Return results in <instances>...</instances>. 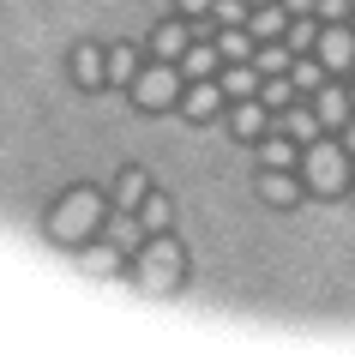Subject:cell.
<instances>
[{
  "mask_svg": "<svg viewBox=\"0 0 355 361\" xmlns=\"http://www.w3.org/2000/svg\"><path fill=\"white\" fill-rule=\"evenodd\" d=\"M97 223H102V199L90 193V187L61 193V199H54V211H49V235L61 247H85L90 235H97Z\"/></svg>",
  "mask_w": 355,
  "mask_h": 361,
  "instance_id": "cell-1",
  "label": "cell"
},
{
  "mask_svg": "<svg viewBox=\"0 0 355 361\" xmlns=\"http://www.w3.org/2000/svg\"><path fill=\"white\" fill-rule=\"evenodd\" d=\"M181 271H187V253H181L175 235H151L139 253V289L145 295H169L181 283Z\"/></svg>",
  "mask_w": 355,
  "mask_h": 361,
  "instance_id": "cell-2",
  "label": "cell"
},
{
  "mask_svg": "<svg viewBox=\"0 0 355 361\" xmlns=\"http://www.w3.org/2000/svg\"><path fill=\"white\" fill-rule=\"evenodd\" d=\"M301 187L307 193H343V187H349V151L313 139L301 151Z\"/></svg>",
  "mask_w": 355,
  "mask_h": 361,
  "instance_id": "cell-3",
  "label": "cell"
},
{
  "mask_svg": "<svg viewBox=\"0 0 355 361\" xmlns=\"http://www.w3.org/2000/svg\"><path fill=\"white\" fill-rule=\"evenodd\" d=\"M133 103L139 109H175L181 103V66L175 61H157V66H145L139 78H133Z\"/></svg>",
  "mask_w": 355,
  "mask_h": 361,
  "instance_id": "cell-4",
  "label": "cell"
},
{
  "mask_svg": "<svg viewBox=\"0 0 355 361\" xmlns=\"http://www.w3.org/2000/svg\"><path fill=\"white\" fill-rule=\"evenodd\" d=\"M223 85H217V78H193V90H181V115L187 121H217L223 115Z\"/></svg>",
  "mask_w": 355,
  "mask_h": 361,
  "instance_id": "cell-5",
  "label": "cell"
},
{
  "mask_svg": "<svg viewBox=\"0 0 355 361\" xmlns=\"http://www.w3.org/2000/svg\"><path fill=\"white\" fill-rule=\"evenodd\" d=\"M319 61H325V73L355 66V30L349 25H325V30H319Z\"/></svg>",
  "mask_w": 355,
  "mask_h": 361,
  "instance_id": "cell-6",
  "label": "cell"
},
{
  "mask_svg": "<svg viewBox=\"0 0 355 361\" xmlns=\"http://www.w3.org/2000/svg\"><path fill=\"white\" fill-rule=\"evenodd\" d=\"M301 175H289V169H265V175H259V199H265V205H277V211H289V205H301Z\"/></svg>",
  "mask_w": 355,
  "mask_h": 361,
  "instance_id": "cell-7",
  "label": "cell"
},
{
  "mask_svg": "<svg viewBox=\"0 0 355 361\" xmlns=\"http://www.w3.org/2000/svg\"><path fill=\"white\" fill-rule=\"evenodd\" d=\"M73 78H78L85 90L109 85V49H90V42H78V49H73Z\"/></svg>",
  "mask_w": 355,
  "mask_h": 361,
  "instance_id": "cell-8",
  "label": "cell"
},
{
  "mask_svg": "<svg viewBox=\"0 0 355 361\" xmlns=\"http://www.w3.org/2000/svg\"><path fill=\"white\" fill-rule=\"evenodd\" d=\"M265 103H259V97H241V103L229 109V133H235V139H265Z\"/></svg>",
  "mask_w": 355,
  "mask_h": 361,
  "instance_id": "cell-9",
  "label": "cell"
},
{
  "mask_svg": "<svg viewBox=\"0 0 355 361\" xmlns=\"http://www.w3.org/2000/svg\"><path fill=\"white\" fill-rule=\"evenodd\" d=\"M217 85H223L229 103H241V97H259V66H253V61H229L223 73H217Z\"/></svg>",
  "mask_w": 355,
  "mask_h": 361,
  "instance_id": "cell-10",
  "label": "cell"
},
{
  "mask_svg": "<svg viewBox=\"0 0 355 361\" xmlns=\"http://www.w3.org/2000/svg\"><path fill=\"white\" fill-rule=\"evenodd\" d=\"M247 30H253V42H283V30H289V6H253L247 13Z\"/></svg>",
  "mask_w": 355,
  "mask_h": 361,
  "instance_id": "cell-11",
  "label": "cell"
},
{
  "mask_svg": "<svg viewBox=\"0 0 355 361\" xmlns=\"http://www.w3.org/2000/svg\"><path fill=\"white\" fill-rule=\"evenodd\" d=\"M102 229H109V241L121 247V253H133V247L145 241V223H139V211H121V205H114L109 217H102Z\"/></svg>",
  "mask_w": 355,
  "mask_h": 361,
  "instance_id": "cell-12",
  "label": "cell"
},
{
  "mask_svg": "<svg viewBox=\"0 0 355 361\" xmlns=\"http://www.w3.org/2000/svg\"><path fill=\"white\" fill-rule=\"evenodd\" d=\"M187 42H193L187 25H175V18L151 30V54H157V61H181V54H187Z\"/></svg>",
  "mask_w": 355,
  "mask_h": 361,
  "instance_id": "cell-13",
  "label": "cell"
},
{
  "mask_svg": "<svg viewBox=\"0 0 355 361\" xmlns=\"http://www.w3.org/2000/svg\"><path fill=\"white\" fill-rule=\"evenodd\" d=\"M217 61H223V54L211 49V42H187V54H181V78H217Z\"/></svg>",
  "mask_w": 355,
  "mask_h": 361,
  "instance_id": "cell-14",
  "label": "cell"
},
{
  "mask_svg": "<svg viewBox=\"0 0 355 361\" xmlns=\"http://www.w3.org/2000/svg\"><path fill=\"white\" fill-rule=\"evenodd\" d=\"M319 127H343V121H349L355 115V109H349V90H337V85H319Z\"/></svg>",
  "mask_w": 355,
  "mask_h": 361,
  "instance_id": "cell-15",
  "label": "cell"
},
{
  "mask_svg": "<svg viewBox=\"0 0 355 361\" xmlns=\"http://www.w3.org/2000/svg\"><path fill=\"white\" fill-rule=\"evenodd\" d=\"M145 193H151V187H145V169H121V175H114V205L121 211H139Z\"/></svg>",
  "mask_w": 355,
  "mask_h": 361,
  "instance_id": "cell-16",
  "label": "cell"
},
{
  "mask_svg": "<svg viewBox=\"0 0 355 361\" xmlns=\"http://www.w3.org/2000/svg\"><path fill=\"white\" fill-rule=\"evenodd\" d=\"M217 54H223V61H253V30L247 25H223L217 30Z\"/></svg>",
  "mask_w": 355,
  "mask_h": 361,
  "instance_id": "cell-17",
  "label": "cell"
},
{
  "mask_svg": "<svg viewBox=\"0 0 355 361\" xmlns=\"http://www.w3.org/2000/svg\"><path fill=\"white\" fill-rule=\"evenodd\" d=\"M139 73H145L139 49H133V42H114V49H109V85H133Z\"/></svg>",
  "mask_w": 355,
  "mask_h": 361,
  "instance_id": "cell-18",
  "label": "cell"
},
{
  "mask_svg": "<svg viewBox=\"0 0 355 361\" xmlns=\"http://www.w3.org/2000/svg\"><path fill=\"white\" fill-rule=\"evenodd\" d=\"M78 265H85L90 277H114V271H121V247H114V241H97V247L78 253Z\"/></svg>",
  "mask_w": 355,
  "mask_h": 361,
  "instance_id": "cell-19",
  "label": "cell"
},
{
  "mask_svg": "<svg viewBox=\"0 0 355 361\" xmlns=\"http://www.w3.org/2000/svg\"><path fill=\"white\" fill-rule=\"evenodd\" d=\"M289 78H295V90H313V97H319V85H325V61H319V54H295Z\"/></svg>",
  "mask_w": 355,
  "mask_h": 361,
  "instance_id": "cell-20",
  "label": "cell"
},
{
  "mask_svg": "<svg viewBox=\"0 0 355 361\" xmlns=\"http://www.w3.org/2000/svg\"><path fill=\"white\" fill-rule=\"evenodd\" d=\"M283 133H289L295 145H313V139H319V115H313V109H295V103H289V109H283Z\"/></svg>",
  "mask_w": 355,
  "mask_h": 361,
  "instance_id": "cell-21",
  "label": "cell"
},
{
  "mask_svg": "<svg viewBox=\"0 0 355 361\" xmlns=\"http://www.w3.org/2000/svg\"><path fill=\"white\" fill-rule=\"evenodd\" d=\"M259 103H265V109H289V103H295V78H289V73L259 78Z\"/></svg>",
  "mask_w": 355,
  "mask_h": 361,
  "instance_id": "cell-22",
  "label": "cell"
},
{
  "mask_svg": "<svg viewBox=\"0 0 355 361\" xmlns=\"http://www.w3.org/2000/svg\"><path fill=\"white\" fill-rule=\"evenodd\" d=\"M289 42H259L253 49V66H259V78H271V73H289Z\"/></svg>",
  "mask_w": 355,
  "mask_h": 361,
  "instance_id": "cell-23",
  "label": "cell"
},
{
  "mask_svg": "<svg viewBox=\"0 0 355 361\" xmlns=\"http://www.w3.org/2000/svg\"><path fill=\"white\" fill-rule=\"evenodd\" d=\"M283 42H289V54H313V42H319V25H313V13L289 18V30H283Z\"/></svg>",
  "mask_w": 355,
  "mask_h": 361,
  "instance_id": "cell-24",
  "label": "cell"
},
{
  "mask_svg": "<svg viewBox=\"0 0 355 361\" xmlns=\"http://www.w3.org/2000/svg\"><path fill=\"white\" fill-rule=\"evenodd\" d=\"M139 223H145V235H163V229H169V193H145Z\"/></svg>",
  "mask_w": 355,
  "mask_h": 361,
  "instance_id": "cell-25",
  "label": "cell"
},
{
  "mask_svg": "<svg viewBox=\"0 0 355 361\" xmlns=\"http://www.w3.org/2000/svg\"><path fill=\"white\" fill-rule=\"evenodd\" d=\"M301 163V151H295V139L283 133V139H265V169H295Z\"/></svg>",
  "mask_w": 355,
  "mask_h": 361,
  "instance_id": "cell-26",
  "label": "cell"
},
{
  "mask_svg": "<svg viewBox=\"0 0 355 361\" xmlns=\"http://www.w3.org/2000/svg\"><path fill=\"white\" fill-rule=\"evenodd\" d=\"M211 6H217V30L223 25H247V13H253L247 0H211Z\"/></svg>",
  "mask_w": 355,
  "mask_h": 361,
  "instance_id": "cell-27",
  "label": "cell"
},
{
  "mask_svg": "<svg viewBox=\"0 0 355 361\" xmlns=\"http://www.w3.org/2000/svg\"><path fill=\"white\" fill-rule=\"evenodd\" d=\"M349 6H355V0H313V13L325 18V25H343V18H349Z\"/></svg>",
  "mask_w": 355,
  "mask_h": 361,
  "instance_id": "cell-28",
  "label": "cell"
},
{
  "mask_svg": "<svg viewBox=\"0 0 355 361\" xmlns=\"http://www.w3.org/2000/svg\"><path fill=\"white\" fill-rule=\"evenodd\" d=\"M175 6H181V13H187V18H199V13H211V0H175Z\"/></svg>",
  "mask_w": 355,
  "mask_h": 361,
  "instance_id": "cell-29",
  "label": "cell"
},
{
  "mask_svg": "<svg viewBox=\"0 0 355 361\" xmlns=\"http://www.w3.org/2000/svg\"><path fill=\"white\" fill-rule=\"evenodd\" d=\"M289 6V18H301V13H313V0H283Z\"/></svg>",
  "mask_w": 355,
  "mask_h": 361,
  "instance_id": "cell-30",
  "label": "cell"
},
{
  "mask_svg": "<svg viewBox=\"0 0 355 361\" xmlns=\"http://www.w3.org/2000/svg\"><path fill=\"white\" fill-rule=\"evenodd\" d=\"M343 151L355 157V121H343Z\"/></svg>",
  "mask_w": 355,
  "mask_h": 361,
  "instance_id": "cell-31",
  "label": "cell"
},
{
  "mask_svg": "<svg viewBox=\"0 0 355 361\" xmlns=\"http://www.w3.org/2000/svg\"><path fill=\"white\" fill-rule=\"evenodd\" d=\"M247 6H271V0H247Z\"/></svg>",
  "mask_w": 355,
  "mask_h": 361,
  "instance_id": "cell-32",
  "label": "cell"
},
{
  "mask_svg": "<svg viewBox=\"0 0 355 361\" xmlns=\"http://www.w3.org/2000/svg\"><path fill=\"white\" fill-rule=\"evenodd\" d=\"M349 109H355V90H349Z\"/></svg>",
  "mask_w": 355,
  "mask_h": 361,
  "instance_id": "cell-33",
  "label": "cell"
}]
</instances>
